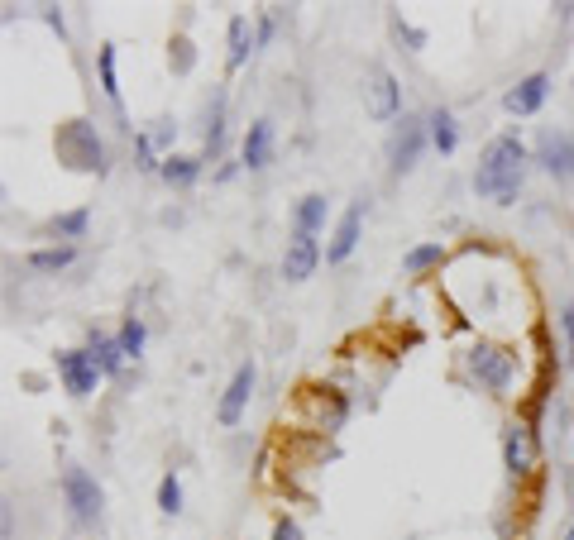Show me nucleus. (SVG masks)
<instances>
[{
	"mask_svg": "<svg viewBox=\"0 0 574 540\" xmlns=\"http://www.w3.org/2000/svg\"><path fill=\"white\" fill-rule=\"evenodd\" d=\"M144 340H149V330H144L139 316H130V321L120 325V349H125V359H139V354H144Z\"/></svg>",
	"mask_w": 574,
	"mask_h": 540,
	"instance_id": "nucleus-26",
	"label": "nucleus"
},
{
	"mask_svg": "<svg viewBox=\"0 0 574 540\" xmlns=\"http://www.w3.org/2000/svg\"><path fill=\"white\" fill-rule=\"evenodd\" d=\"M560 330H565V345H570V364H574V302L560 306Z\"/></svg>",
	"mask_w": 574,
	"mask_h": 540,
	"instance_id": "nucleus-31",
	"label": "nucleus"
},
{
	"mask_svg": "<svg viewBox=\"0 0 574 540\" xmlns=\"http://www.w3.org/2000/svg\"><path fill=\"white\" fill-rule=\"evenodd\" d=\"M503 464L512 478H527L536 469V435L527 421H508L503 426Z\"/></svg>",
	"mask_w": 574,
	"mask_h": 540,
	"instance_id": "nucleus-8",
	"label": "nucleus"
},
{
	"mask_svg": "<svg viewBox=\"0 0 574 540\" xmlns=\"http://www.w3.org/2000/svg\"><path fill=\"white\" fill-rule=\"evenodd\" d=\"M326 216H331V201L321 192L302 196L297 206H292V230H307V235H316V230H326Z\"/></svg>",
	"mask_w": 574,
	"mask_h": 540,
	"instance_id": "nucleus-15",
	"label": "nucleus"
},
{
	"mask_svg": "<svg viewBox=\"0 0 574 540\" xmlns=\"http://www.w3.org/2000/svg\"><path fill=\"white\" fill-rule=\"evenodd\" d=\"M527 163H531V149L517 134L488 139V149L479 153V168H474V192L488 196L493 206H512L517 192H522V182H527Z\"/></svg>",
	"mask_w": 574,
	"mask_h": 540,
	"instance_id": "nucleus-1",
	"label": "nucleus"
},
{
	"mask_svg": "<svg viewBox=\"0 0 574 540\" xmlns=\"http://www.w3.org/2000/svg\"><path fill=\"white\" fill-rule=\"evenodd\" d=\"M531 163H541L555 182H574V134L570 130H541Z\"/></svg>",
	"mask_w": 574,
	"mask_h": 540,
	"instance_id": "nucleus-5",
	"label": "nucleus"
},
{
	"mask_svg": "<svg viewBox=\"0 0 574 540\" xmlns=\"http://www.w3.org/2000/svg\"><path fill=\"white\" fill-rule=\"evenodd\" d=\"M158 177L168 182V187H192L201 177V158H187V153H168L163 158V168H158Z\"/></svg>",
	"mask_w": 574,
	"mask_h": 540,
	"instance_id": "nucleus-19",
	"label": "nucleus"
},
{
	"mask_svg": "<svg viewBox=\"0 0 574 540\" xmlns=\"http://www.w3.org/2000/svg\"><path fill=\"white\" fill-rule=\"evenodd\" d=\"M436 263H445V244L436 239V244H417V249H407V259H402V268L412 273V278H421L426 268H436Z\"/></svg>",
	"mask_w": 574,
	"mask_h": 540,
	"instance_id": "nucleus-24",
	"label": "nucleus"
},
{
	"mask_svg": "<svg viewBox=\"0 0 574 540\" xmlns=\"http://www.w3.org/2000/svg\"><path fill=\"white\" fill-rule=\"evenodd\" d=\"M173 72H192V63H197V53H192V39H173Z\"/></svg>",
	"mask_w": 574,
	"mask_h": 540,
	"instance_id": "nucleus-29",
	"label": "nucleus"
},
{
	"mask_svg": "<svg viewBox=\"0 0 574 540\" xmlns=\"http://www.w3.org/2000/svg\"><path fill=\"white\" fill-rule=\"evenodd\" d=\"M426 144H431V130H426V120H417V115H402L398 134H393V144H388V163H393V173H398V177L412 173Z\"/></svg>",
	"mask_w": 574,
	"mask_h": 540,
	"instance_id": "nucleus-6",
	"label": "nucleus"
},
{
	"mask_svg": "<svg viewBox=\"0 0 574 540\" xmlns=\"http://www.w3.org/2000/svg\"><path fill=\"white\" fill-rule=\"evenodd\" d=\"M316 263H321V244H316V235L292 230V239H287V249H283V278L287 282H307L311 273H316Z\"/></svg>",
	"mask_w": 574,
	"mask_h": 540,
	"instance_id": "nucleus-10",
	"label": "nucleus"
},
{
	"mask_svg": "<svg viewBox=\"0 0 574 540\" xmlns=\"http://www.w3.org/2000/svg\"><path fill=\"white\" fill-rule=\"evenodd\" d=\"M369 115L374 120H393L402 110V87L393 82V72L388 67H369Z\"/></svg>",
	"mask_w": 574,
	"mask_h": 540,
	"instance_id": "nucleus-12",
	"label": "nucleus"
},
{
	"mask_svg": "<svg viewBox=\"0 0 574 540\" xmlns=\"http://www.w3.org/2000/svg\"><path fill=\"white\" fill-rule=\"evenodd\" d=\"M58 378H63V388L72 392V397H91L106 373L96 368L91 349H63V354H58Z\"/></svg>",
	"mask_w": 574,
	"mask_h": 540,
	"instance_id": "nucleus-7",
	"label": "nucleus"
},
{
	"mask_svg": "<svg viewBox=\"0 0 574 540\" xmlns=\"http://www.w3.org/2000/svg\"><path fill=\"white\" fill-rule=\"evenodd\" d=\"M254 44H259V39L249 34V20H244V15H230V58H225V67H230V72H240V67L249 63Z\"/></svg>",
	"mask_w": 574,
	"mask_h": 540,
	"instance_id": "nucleus-18",
	"label": "nucleus"
},
{
	"mask_svg": "<svg viewBox=\"0 0 574 540\" xmlns=\"http://www.w3.org/2000/svg\"><path fill=\"white\" fill-rule=\"evenodd\" d=\"M87 225H91V211H63V216L48 220V235H58L63 244H77L87 235Z\"/></svg>",
	"mask_w": 574,
	"mask_h": 540,
	"instance_id": "nucleus-21",
	"label": "nucleus"
},
{
	"mask_svg": "<svg viewBox=\"0 0 574 540\" xmlns=\"http://www.w3.org/2000/svg\"><path fill=\"white\" fill-rule=\"evenodd\" d=\"M77 263V244H53V249H34L29 254V268L34 273H63Z\"/></svg>",
	"mask_w": 574,
	"mask_h": 540,
	"instance_id": "nucleus-20",
	"label": "nucleus"
},
{
	"mask_svg": "<svg viewBox=\"0 0 574 540\" xmlns=\"http://www.w3.org/2000/svg\"><path fill=\"white\" fill-rule=\"evenodd\" d=\"M158 512H163V517H177V512H182V478L177 474H163V483H158Z\"/></svg>",
	"mask_w": 574,
	"mask_h": 540,
	"instance_id": "nucleus-25",
	"label": "nucleus"
},
{
	"mask_svg": "<svg viewBox=\"0 0 574 540\" xmlns=\"http://www.w3.org/2000/svg\"><path fill=\"white\" fill-rule=\"evenodd\" d=\"M364 216H369V201L359 196V201H350V211L340 216V225H335V239L326 244V263H345L359 249V235H364Z\"/></svg>",
	"mask_w": 574,
	"mask_h": 540,
	"instance_id": "nucleus-9",
	"label": "nucleus"
},
{
	"mask_svg": "<svg viewBox=\"0 0 574 540\" xmlns=\"http://www.w3.org/2000/svg\"><path fill=\"white\" fill-rule=\"evenodd\" d=\"M53 149H58V163L72 168V173H106L111 163H106V144H101V134L91 120H63L58 134H53Z\"/></svg>",
	"mask_w": 574,
	"mask_h": 540,
	"instance_id": "nucleus-2",
	"label": "nucleus"
},
{
	"mask_svg": "<svg viewBox=\"0 0 574 540\" xmlns=\"http://www.w3.org/2000/svg\"><path fill=\"white\" fill-rule=\"evenodd\" d=\"M91 359H96V368L106 373V378H120L125 373V349H120V335H91Z\"/></svg>",
	"mask_w": 574,
	"mask_h": 540,
	"instance_id": "nucleus-16",
	"label": "nucleus"
},
{
	"mask_svg": "<svg viewBox=\"0 0 574 540\" xmlns=\"http://www.w3.org/2000/svg\"><path fill=\"white\" fill-rule=\"evenodd\" d=\"M249 397H254V364H240L235 368V378H230V388H225V397H221V411H216L221 426H240Z\"/></svg>",
	"mask_w": 574,
	"mask_h": 540,
	"instance_id": "nucleus-13",
	"label": "nucleus"
},
{
	"mask_svg": "<svg viewBox=\"0 0 574 540\" xmlns=\"http://www.w3.org/2000/svg\"><path fill=\"white\" fill-rule=\"evenodd\" d=\"M96 72H101V91H106V101H111L115 110H125V101H120V77H115V48L111 44L96 53Z\"/></svg>",
	"mask_w": 574,
	"mask_h": 540,
	"instance_id": "nucleus-23",
	"label": "nucleus"
},
{
	"mask_svg": "<svg viewBox=\"0 0 574 540\" xmlns=\"http://www.w3.org/2000/svg\"><path fill=\"white\" fill-rule=\"evenodd\" d=\"M254 39H259V44H268V39H273V15H264V20H259V29H254Z\"/></svg>",
	"mask_w": 574,
	"mask_h": 540,
	"instance_id": "nucleus-32",
	"label": "nucleus"
},
{
	"mask_svg": "<svg viewBox=\"0 0 574 540\" xmlns=\"http://www.w3.org/2000/svg\"><path fill=\"white\" fill-rule=\"evenodd\" d=\"M273 540H307V536H302L297 517H278V521H273Z\"/></svg>",
	"mask_w": 574,
	"mask_h": 540,
	"instance_id": "nucleus-30",
	"label": "nucleus"
},
{
	"mask_svg": "<svg viewBox=\"0 0 574 540\" xmlns=\"http://www.w3.org/2000/svg\"><path fill=\"white\" fill-rule=\"evenodd\" d=\"M426 130H431V144H436V153H455V149H460V125H455V115H450L445 106L426 115Z\"/></svg>",
	"mask_w": 574,
	"mask_h": 540,
	"instance_id": "nucleus-17",
	"label": "nucleus"
},
{
	"mask_svg": "<svg viewBox=\"0 0 574 540\" xmlns=\"http://www.w3.org/2000/svg\"><path fill=\"white\" fill-rule=\"evenodd\" d=\"M63 502L72 507V517L82 521V526H91V521H101V512H106V493H101V483L87 474V469H63Z\"/></svg>",
	"mask_w": 574,
	"mask_h": 540,
	"instance_id": "nucleus-4",
	"label": "nucleus"
},
{
	"mask_svg": "<svg viewBox=\"0 0 574 540\" xmlns=\"http://www.w3.org/2000/svg\"><path fill=\"white\" fill-rule=\"evenodd\" d=\"M469 373H474V383L493 397H503L512 388V373H517V359H512L508 349L498 345H474L469 349Z\"/></svg>",
	"mask_w": 574,
	"mask_h": 540,
	"instance_id": "nucleus-3",
	"label": "nucleus"
},
{
	"mask_svg": "<svg viewBox=\"0 0 574 540\" xmlns=\"http://www.w3.org/2000/svg\"><path fill=\"white\" fill-rule=\"evenodd\" d=\"M134 153H139V168H144V173H158V168H163V158H154V139H149V134L134 139Z\"/></svg>",
	"mask_w": 574,
	"mask_h": 540,
	"instance_id": "nucleus-28",
	"label": "nucleus"
},
{
	"mask_svg": "<svg viewBox=\"0 0 574 540\" xmlns=\"http://www.w3.org/2000/svg\"><path fill=\"white\" fill-rule=\"evenodd\" d=\"M546 96H551V72H531V77H522V82L503 96V110H508V115H536V110L546 106Z\"/></svg>",
	"mask_w": 574,
	"mask_h": 540,
	"instance_id": "nucleus-11",
	"label": "nucleus"
},
{
	"mask_svg": "<svg viewBox=\"0 0 574 540\" xmlns=\"http://www.w3.org/2000/svg\"><path fill=\"white\" fill-rule=\"evenodd\" d=\"M240 163L249 173H264L273 163V120H254L244 130V144H240Z\"/></svg>",
	"mask_w": 574,
	"mask_h": 540,
	"instance_id": "nucleus-14",
	"label": "nucleus"
},
{
	"mask_svg": "<svg viewBox=\"0 0 574 540\" xmlns=\"http://www.w3.org/2000/svg\"><path fill=\"white\" fill-rule=\"evenodd\" d=\"M225 149V96L216 91V101L206 106V153L216 158Z\"/></svg>",
	"mask_w": 574,
	"mask_h": 540,
	"instance_id": "nucleus-22",
	"label": "nucleus"
},
{
	"mask_svg": "<svg viewBox=\"0 0 574 540\" xmlns=\"http://www.w3.org/2000/svg\"><path fill=\"white\" fill-rule=\"evenodd\" d=\"M393 34L407 44V53H421V48H426V34H421L417 24H407L402 15H393Z\"/></svg>",
	"mask_w": 574,
	"mask_h": 540,
	"instance_id": "nucleus-27",
	"label": "nucleus"
}]
</instances>
